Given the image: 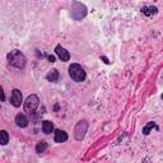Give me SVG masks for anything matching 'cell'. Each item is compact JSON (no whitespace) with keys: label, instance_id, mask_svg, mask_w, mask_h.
<instances>
[{"label":"cell","instance_id":"obj_7","mask_svg":"<svg viewBox=\"0 0 163 163\" xmlns=\"http://www.w3.org/2000/svg\"><path fill=\"white\" fill-rule=\"evenodd\" d=\"M15 122H17V125H18L19 127H25L28 125V122H29V120L25 117V115H23V114H19V115H17L15 116Z\"/></svg>","mask_w":163,"mask_h":163},{"label":"cell","instance_id":"obj_2","mask_svg":"<svg viewBox=\"0 0 163 163\" xmlns=\"http://www.w3.org/2000/svg\"><path fill=\"white\" fill-rule=\"evenodd\" d=\"M69 75H70V78L76 83L84 82L85 78H87V74H85L84 69L79 64H72L69 66Z\"/></svg>","mask_w":163,"mask_h":163},{"label":"cell","instance_id":"obj_1","mask_svg":"<svg viewBox=\"0 0 163 163\" xmlns=\"http://www.w3.org/2000/svg\"><path fill=\"white\" fill-rule=\"evenodd\" d=\"M8 61H9L12 66L17 68V69H23L25 66V56L19 50H13L8 54Z\"/></svg>","mask_w":163,"mask_h":163},{"label":"cell","instance_id":"obj_6","mask_svg":"<svg viewBox=\"0 0 163 163\" xmlns=\"http://www.w3.org/2000/svg\"><path fill=\"white\" fill-rule=\"evenodd\" d=\"M10 102H12V105H13L14 107H19V106H21V103L23 102V97H22L21 91H18V89H13Z\"/></svg>","mask_w":163,"mask_h":163},{"label":"cell","instance_id":"obj_9","mask_svg":"<svg viewBox=\"0 0 163 163\" xmlns=\"http://www.w3.org/2000/svg\"><path fill=\"white\" fill-rule=\"evenodd\" d=\"M42 131H44L45 134H50L54 131V124L49 121V120H45L44 122H42Z\"/></svg>","mask_w":163,"mask_h":163},{"label":"cell","instance_id":"obj_11","mask_svg":"<svg viewBox=\"0 0 163 163\" xmlns=\"http://www.w3.org/2000/svg\"><path fill=\"white\" fill-rule=\"evenodd\" d=\"M46 149H47V143H46V142L41 140V142H38V143H37V145H36V152H37L38 154L44 153Z\"/></svg>","mask_w":163,"mask_h":163},{"label":"cell","instance_id":"obj_14","mask_svg":"<svg viewBox=\"0 0 163 163\" xmlns=\"http://www.w3.org/2000/svg\"><path fill=\"white\" fill-rule=\"evenodd\" d=\"M152 127H156V124H154V122H149L147 126H145V127L143 129V134H144V135H148V134H149V130H150Z\"/></svg>","mask_w":163,"mask_h":163},{"label":"cell","instance_id":"obj_15","mask_svg":"<svg viewBox=\"0 0 163 163\" xmlns=\"http://www.w3.org/2000/svg\"><path fill=\"white\" fill-rule=\"evenodd\" d=\"M47 57H49V60H50L51 63H54V61H55V56H52V55H49Z\"/></svg>","mask_w":163,"mask_h":163},{"label":"cell","instance_id":"obj_12","mask_svg":"<svg viewBox=\"0 0 163 163\" xmlns=\"http://www.w3.org/2000/svg\"><path fill=\"white\" fill-rule=\"evenodd\" d=\"M143 13H144L145 15L156 14V13H157V8H156V6H145V8H143Z\"/></svg>","mask_w":163,"mask_h":163},{"label":"cell","instance_id":"obj_16","mask_svg":"<svg viewBox=\"0 0 163 163\" xmlns=\"http://www.w3.org/2000/svg\"><path fill=\"white\" fill-rule=\"evenodd\" d=\"M2 99H3V101L5 99V96H4V92H3V89H2Z\"/></svg>","mask_w":163,"mask_h":163},{"label":"cell","instance_id":"obj_4","mask_svg":"<svg viewBox=\"0 0 163 163\" xmlns=\"http://www.w3.org/2000/svg\"><path fill=\"white\" fill-rule=\"evenodd\" d=\"M87 127H88V124H87L85 120L78 122V125L75 126V139L76 140H82L84 138V134H85V131H87Z\"/></svg>","mask_w":163,"mask_h":163},{"label":"cell","instance_id":"obj_13","mask_svg":"<svg viewBox=\"0 0 163 163\" xmlns=\"http://www.w3.org/2000/svg\"><path fill=\"white\" fill-rule=\"evenodd\" d=\"M0 135H2V144L3 145L8 144V142H9V135H8V133L5 130H2L0 131Z\"/></svg>","mask_w":163,"mask_h":163},{"label":"cell","instance_id":"obj_10","mask_svg":"<svg viewBox=\"0 0 163 163\" xmlns=\"http://www.w3.org/2000/svg\"><path fill=\"white\" fill-rule=\"evenodd\" d=\"M46 78H47L49 82H57V79H59V72L56 69L50 70V73L46 75Z\"/></svg>","mask_w":163,"mask_h":163},{"label":"cell","instance_id":"obj_17","mask_svg":"<svg viewBox=\"0 0 163 163\" xmlns=\"http://www.w3.org/2000/svg\"><path fill=\"white\" fill-rule=\"evenodd\" d=\"M162 99H163V94H162Z\"/></svg>","mask_w":163,"mask_h":163},{"label":"cell","instance_id":"obj_3","mask_svg":"<svg viewBox=\"0 0 163 163\" xmlns=\"http://www.w3.org/2000/svg\"><path fill=\"white\" fill-rule=\"evenodd\" d=\"M38 105H40L38 97L36 96V94H31V96L27 97V99H25V102H24V111L28 112L29 115H32V114L36 112Z\"/></svg>","mask_w":163,"mask_h":163},{"label":"cell","instance_id":"obj_8","mask_svg":"<svg viewBox=\"0 0 163 163\" xmlns=\"http://www.w3.org/2000/svg\"><path fill=\"white\" fill-rule=\"evenodd\" d=\"M54 139H55L56 143H65L68 140V134L64 130H56Z\"/></svg>","mask_w":163,"mask_h":163},{"label":"cell","instance_id":"obj_5","mask_svg":"<svg viewBox=\"0 0 163 163\" xmlns=\"http://www.w3.org/2000/svg\"><path fill=\"white\" fill-rule=\"evenodd\" d=\"M55 52L57 55V57L61 60V61H69V59H70V54H69V51L65 50L63 46H56L55 49Z\"/></svg>","mask_w":163,"mask_h":163}]
</instances>
